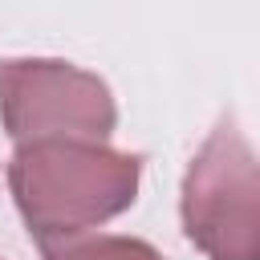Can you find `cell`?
I'll list each match as a JSON object with an SVG mask.
<instances>
[{
    "label": "cell",
    "instance_id": "6da1fadb",
    "mask_svg": "<svg viewBox=\"0 0 260 260\" xmlns=\"http://www.w3.org/2000/svg\"><path fill=\"white\" fill-rule=\"evenodd\" d=\"M138 175V154L110 150L98 138L16 142L8 162V187L32 236L81 232L122 215L134 203Z\"/></svg>",
    "mask_w": 260,
    "mask_h": 260
},
{
    "label": "cell",
    "instance_id": "7a4b0ae2",
    "mask_svg": "<svg viewBox=\"0 0 260 260\" xmlns=\"http://www.w3.org/2000/svg\"><path fill=\"white\" fill-rule=\"evenodd\" d=\"M183 228L207 260H260V179L248 138L223 118L183 183Z\"/></svg>",
    "mask_w": 260,
    "mask_h": 260
},
{
    "label": "cell",
    "instance_id": "3957f363",
    "mask_svg": "<svg viewBox=\"0 0 260 260\" xmlns=\"http://www.w3.org/2000/svg\"><path fill=\"white\" fill-rule=\"evenodd\" d=\"M0 118L8 138H106L118 122L102 77L69 61H4Z\"/></svg>",
    "mask_w": 260,
    "mask_h": 260
},
{
    "label": "cell",
    "instance_id": "277c9868",
    "mask_svg": "<svg viewBox=\"0 0 260 260\" xmlns=\"http://www.w3.org/2000/svg\"><path fill=\"white\" fill-rule=\"evenodd\" d=\"M37 248L45 260H162L158 248L134 236H102V232H41Z\"/></svg>",
    "mask_w": 260,
    "mask_h": 260
}]
</instances>
